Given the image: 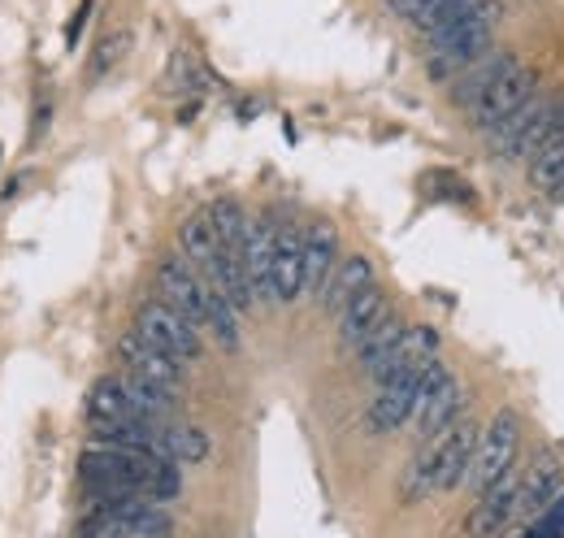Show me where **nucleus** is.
<instances>
[{
    "label": "nucleus",
    "mask_w": 564,
    "mask_h": 538,
    "mask_svg": "<svg viewBox=\"0 0 564 538\" xmlns=\"http://www.w3.org/2000/svg\"><path fill=\"white\" fill-rule=\"evenodd\" d=\"M495 18H499V9L491 0H474L465 9L443 13L425 31V40H430V78H452V74H465L474 62H482L491 53Z\"/></svg>",
    "instance_id": "1"
},
{
    "label": "nucleus",
    "mask_w": 564,
    "mask_h": 538,
    "mask_svg": "<svg viewBox=\"0 0 564 538\" xmlns=\"http://www.w3.org/2000/svg\"><path fill=\"white\" fill-rule=\"evenodd\" d=\"M474 448H478V426H474V421L447 426V430L434 439V448L422 452V461L409 470V482H404L409 499H422L430 491H456V486L465 482V473H469Z\"/></svg>",
    "instance_id": "2"
},
{
    "label": "nucleus",
    "mask_w": 564,
    "mask_h": 538,
    "mask_svg": "<svg viewBox=\"0 0 564 538\" xmlns=\"http://www.w3.org/2000/svg\"><path fill=\"white\" fill-rule=\"evenodd\" d=\"M517 439H521V421L512 408H499L491 417V426L478 434V448H474V461L460 486H469L474 495H482L487 486H495L503 473L512 470L517 461Z\"/></svg>",
    "instance_id": "3"
},
{
    "label": "nucleus",
    "mask_w": 564,
    "mask_h": 538,
    "mask_svg": "<svg viewBox=\"0 0 564 538\" xmlns=\"http://www.w3.org/2000/svg\"><path fill=\"white\" fill-rule=\"evenodd\" d=\"M135 335H140L148 347L174 356L178 365H187V361L200 356V331H196L187 318H178L165 300H152V304H143L140 313H135Z\"/></svg>",
    "instance_id": "4"
},
{
    "label": "nucleus",
    "mask_w": 564,
    "mask_h": 538,
    "mask_svg": "<svg viewBox=\"0 0 564 538\" xmlns=\"http://www.w3.org/2000/svg\"><path fill=\"white\" fill-rule=\"evenodd\" d=\"M552 118H556V100H543L539 92L512 114L503 118L499 127L491 131L495 139V152L499 157H525V152H539L552 134Z\"/></svg>",
    "instance_id": "5"
},
{
    "label": "nucleus",
    "mask_w": 564,
    "mask_h": 538,
    "mask_svg": "<svg viewBox=\"0 0 564 538\" xmlns=\"http://www.w3.org/2000/svg\"><path fill=\"white\" fill-rule=\"evenodd\" d=\"M460 400H465V391L452 378V369L443 361H430V369H425L422 378V400H417V412H413L417 417V430H422L425 439H438L447 426H456Z\"/></svg>",
    "instance_id": "6"
},
{
    "label": "nucleus",
    "mask_w": 564,
    "mask_h": 538,
    "mask_svg": "<svg viewBox=\"0 0 564 538\" xmlns=\"http://www.w3.org/2000/svg\"><path fill=\"white\" fill-rule=\"evenodd\" d=\"M156 287L165 295V304L187 318L196 331H205V318H209V282H200V273L192 269V261L183 257H165L156 269Z\"/></svg>",
    "instance_id": "7"
},
{
    "label": "nucleus",
    "mask_w": 564,
    "mask_h": 538,
    "mask_svg": "<svg viewBox=\"0 0 564 538\" xmlns=\"http://www.w3.org/2000/svg\"><path fill=\"white\" fill-rule=\"evenodd\" d=\"M534 92H539V74L517 62V66L508 69V74L495 83L491 92H487V96H482V100L469 109V118H474V127L495 131V127H499L503 118H512V114H517V109H521V105H525Z\"/></svg>",
    "instance_id": "8"
},
{
    "label": "nucleus",
    "mask_w": 564,
    "mask_h": 538,
    "mask_svg": "<svg viewBox=\"0 0 564 538\" xmlns=\"http://www.w3.org/2000/svg\"><path fill=\"white\" fill-rule=\"evenodd\" d=\"M274 248H279V226L270 213L261 217H248V235H243V273L252 282V295L257 300H274Z\"/></svg>",
    "instance_id": "9"
},
{
    "label": "nucleus",
    "mask_w": 564,
    "mask_h": 538,
    "mask_svg": "<svg viewBox=\"0 0 564 538\" xmlns=\"http://www.w3.org/2000/svg\"><path fill=\"white\" fill-rule=\"evenodd\" d=\"M430 361H438V331H434V326H404L395 352L373 369V378L387 387V383H395V378L422 374Z\"/></svg>",
    "instance_id": "10"
},
{
    "label": "nucleus",
    "mask_w": 564,
    "mask_h": 538,
    "mask_svg": "<svg viewBox=\"0 0 564 538\" xmlns=\"http://www.w3.org/2000/svg\"><path fill=\"white\" fill-rule=\"evenodd\" d=\"M561 495V465L556 461H534L530 473H517V499H512V521L530 526L552 499Z\"/></svg>",
    "instance_id": "11"
},
{
    "label": "nucleus",
    "mask_w": 564,
    "mask_h": 538,
    "mask_svg": "<svg viewBox=\"0 0 564 538\" xmlns=\"http://www.w3.org/2000/svg\"><path fill=\"white\" fill-rule=\"evenodd\" d=\"M118 352H122V361H127V374H135V378H143V383H152V387L170 391V396L183 387V365H178L174 356H165V352L148 347L135 331H131V335H122Z\"/></svg>",
    "instance_id": "12"
},
{
    "label": "nucleus",
    "mask_w": 564,
    "mask_h": 538,
    "mask_svg": "<svg viewBox=\"0 0 564 538\" xmlns=\"http://www.w3.org/2000/svg\"><path fill=\"white\" fill-rule=\"evenodd\" d=\"M425 369H430V365H425ZM425 369H422V374H409V378H395V383H387V387L378 391V400L369 404V430L387 434V430L404 426V421L417 412Z\"/></svg>",
    "instance_id": "13"
},
{
    "label": "nucleus",
    "mask_w": 564,
    "mask_h": 538,
    "mask_svg": "<svg viewBox=\"0 0 564 538\" xmlns=\"http://www.w3.org/2000/svg\"><path fill=\"white\" fill-rule=\"evenodd\" d=\"M512 499H517V473L508 470L495 486H487L474 504V513L465 517V530L474 538H491L495 530L512 526Z\"/></svg>",
    "instance_id": "14"
},
{
    "label": "nucleus",
    "mask_w": 564,
    "mask_h": 538,
    "mask_svg": "<svg viewBox=\"0 0 564 538\" xmlns=\"http://www.w3.org/2000/svg\"><path fill=\"white\" fill-rule=\"evenodd\" d=\"M300 244H304V295H322L326 282H330V269H335V226L330 222H313L308 230H300Z\"/></svg>",
    "instance_id": "15"
},
{
    "label": "nucleus",
    "mask_w": 564,
    "mask_h": 538,
    "mask_svg": "<svg viewBox=\"0 0 564 538\" xmlns=\"http://www.w3.org/2000/svg\"><path fill=\"white\" fill-rule=\"evenodd\" d=\"M391 318V304H387V291L382 287H369V291H360L352 304L339 313V338H344V347H360L365 338L373 335L382 322Z\"/></svg>",
    "instance_id": "16"
},
{
    "label": "nucleus",
    "mask_w": 564,
    "mask_h": 538,
    "mask_svg": "<svg viewBox=\"0 0 564 538\" xmlns=\"http://www.w3.org/2000/svg\"><path fill=\"white\" fill-rule=\"evenodd\" d=\"M274 300L291 304L300 291H304V244H300V230L279 226V248H274Z\"/></svg>",
    "instance_id": "17"
},
{
    "label": "nucleus",
    "mask_w": 564,
    "mask_h": 538,
    "mask_svg": "<svg viewBox=\"0 0 564 538\" xmlns=\"http://www.w3.org/2000/svg\"><path fill=\"white\" fill-rule=\"evenodd\" d=\"M512 66H517V57H512V53H487L482 62H474V66L456 78L452 100H456V105H465V109H474V105H478V100H482V96H487V92H491L495 83H499Z\"/></svg>",
    "instance_id": "18"
},
{
    "label": "nucleus",
    "mask_w": 564,
    "mask_h": 538,
    "mask_svg": "<svg viewBox=\"0 0 564 538\" xmlns=\"http://www.w3.org/2000/svg\"><path fill=\"white\" fill-rule=\"evenodd\" d=\"M373 287V266H369V257H348V261H339V266L330 269V282H326V309H335V313H344L348 304H352L360 291H369Z\"/></svg>",
    "instance_id": "19"
},
{
    "label": "nucleus",
    "mask_w": 564,
    "mask_h": 538,
    "mask_svg": "<svg viewBox=\"0 0 564 538\" xmlns=\"http://www.w3.org/2000/svg\"><path fill=\"white\" fill-rule=\"evenodd\" d=\"M87 412H91V421H148L140 408L131 404L122 378H100L91 387V396H87ZM148 426H156V421H148Z\"/></svg>",
    "instance_id": "20"
},
{
    "label": "nucleus",
    "mask_w": 564,
    "mask_h": 538,
    "mask_svg": "<svg viewBox=\"0 0 564 538\" xmlns=\"http://www.w3.org/2000/svg\"><path fill=\"white\" fill-rule=\"evenodd\" d=\"M178 244H183V257H187L192 266H200L205 273L217 266V257H221V239H217V230H213L209 208H205V213H192V217L183 222Z\"/></svg>",
    "instance_id": "21"
},
{
    "label": "nucleus",
    "mask_w": 564,
    "mask_h": 538,
    "mask_svg": "<svg viewBox=\"0 0 564 538\" xmlns=\"http://www.w3.org/2000/svg\"><path fill=\"white\" fill-rule=\"evenodd\" d=\"M161 456L174 461V465H196V461L209 456V434L205 430H192V426L161 430Z\"/></svg>",
    "instance_id": "22"
},
{
    "label": "nucleus",
    "mask_w": 564,
    "mask_h": 538,
    "mask_svg": "<svg viewBox=\"0 0 564 538\" xmlns=\"http://www.w3.org/2000/svg\"><path fill=\"white\" fill-rule=\"evenodd\" d=\"M213 230L221 239V252L226 257H243V235H248V213L239 208L235 201H213L209 208Z\"/></svg>",
    "instance_id": "23"
},
{
    "label": "nucleus",
    "mask_w": 564,
    "mask_h": 538,
    "mask_svg": "<svg viewBox=\"0 0 564 538\" xmlns=\"http://www.w3.org/2000/svg\"><path fill=\"white\" fill-rule=\"evenodd\" d=\"M530 183H534L539 192H561L564 187V139H552V143H543V148L534 152V161H530Z\"/></svg>",
    "instance_id": "24"
},
{
    "label": "nucleus",
    "mask_w": 564,
    "mask_h": 538,
    "mask_svg": "<svg viewBox=\"0 0 564 538\" xmlns=\"http://www.w3.org/2000/svg\"><path fill=\"white\" fill-rule=\"evenodd\" d=\"M400 335H404V322H400V318L391 313V318H387V322H382V326H378L373 335H369L365 343H360V347H356L360 365H365V369L373 374V369H378V365H382V361H387V356L395 352V343H400Z\"/></svg>",
    "instance_id": "25"
},
{
    "label": "nucleus",
    "mask_w": 564,
    "mask_h": 538,
    "mask_svg": "<svg viewBox=\"0 0 564 538\" xmlns=\"http://www.w3.org/2000/svg\"><path fill=\"white\" fill-rule=\"evenodd\" d=\"M205 331H213L221 347H239V313L230 309V300H226L217 287H209V318H205Z\"/></svg>",
    "instance_id": "26"
},
{
    "label": "nucleus",
    "mask_w": 564,
    "mask_h": 538,
    "mask_svg": "<svg viewBox=\"0 0 564 538\" xmlns=\"http://www.w3.org/2000/svg\"><path fill=\"white\" fill-rule=\"evenodd\" d=\"M122 387H127V396H131V404L140 408L148 421H161L165 412H170V391H161V387H152V383H143V378H135V374H122Z\"/></svg>",
    "instance_id": "27"
},
{
    "label": "nucleus",
    "mask_w": 564,
    "mask_h": 538,
    "mask_svg": "<svg viewBox=\"0 0 564 538\" xmlns=\"http://www.w3.org/2000/svg\"><path fill=\"white\" fill-rule=\"evenodd\" d=\"M391 4H395V13H404L409 22H417L422 31H430L443 13L465 9V4H474V0H391Z\"/></svg>",
    "instance_id": "28"
},
{
    "label": "nucleus",
    "mask_w": 564,
    "mask_h": 538,
    "mask_svg": "<svg viewBox=\"0 0 564 538\" xmlns=\"http://www.w3.org/2000/svg\"><path fill=\"white\" fill-rule=\"evenodd\" d=\"M517 538H564V491L530 521V526H521Z\"/></svg>",
    "instance_id": "29"
},
{
    "label": "nucleus",
    "mask_w": 564,
    "mask_h": 538,
    "mask_svg": "<svg viewBox=\"0 0 564 538\" xmlns=\"http://www.w3.org/2000/svg\"><path fill=\"white\" fill-rule=\"evenodd\" d=\"M127 49H131V35H113V40H105V44H100V53H96V62H91V74H105V69L113 66Z\"/></svg>",
    "instance_id": "30"
},
{
    "label": "nucleus",
    "mask_w": 564,
    "mask_h": 538,
    "mask_svg": "<svg viewBox=\"0 0 564 538\" xmlns=\"http://www.w3.org/2000/svg\"><path fill=\"white\" fill-rule=\"evenodd\" d=\"M556 196H564V187H561V192H556Z\"/></svg>",
    "instance_id": "31"
}]
</instances>
